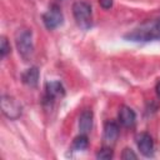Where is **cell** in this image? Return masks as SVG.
Wrapping results in <instances>:
<instances>
[{
    "label": "cell",
    "instance_id": "5bb4252c",
    "mask_svg": "<svg viewBox=\"0 0 160 160\" xmlns=\"http://www.w3.org/2000/svg\"><path fill=\"white\" fill-rule=\"evenodd\" d=\"M10 52V44L5 36L0 38V55L1 58H5Z\"/></svg>",
    "mask_w": 160,
    "mask_h": 160
},
{
    "label": "cell",
    "instance_id": "2e32d148",
    "mask_svg": "<svg viewBox=\"0 0 160 160\" xmlns=\"http://www.w3.org/2000/svg\"><path fill=\"white\" fill-rule=\"evenodd\" d=\"M99 2L104 9H110L112 5V0H99Z\"/></svg>",
    "mask_w": 160,
    "mask_h": 160
},
{
    "label": "cell",
    "instance_id": "7c38bea8",
    "mask_svg": "<svg viewBox=\"0 0 160 160\" xmlns=\"http://www.w3.org/2000/svg\"><path fill=\"white\" fill-rule=\"evenodd\" d=\"M88 145H89V140H88L86 134H81L80 132V135H78L72 140V144H71L70 149L72 151H82V150H85L88 148Z\"/></svg>",
    "mask_w": 160,
    "mask_h": 160
},
{
    "label": "cell",
    "instance_id": "52a82bcc",
    "mask_svg": "<svg viewBox=\"0 0 160 160\" xmlns=\"http://www.w3.org/2000/svg\"><path fill=\"white\" fill-rule=\"evenodd\" d=\"M64 95H65V89L60 81H49L45 84V99L48 101L61 99Z\"/></svg>",
    "mask_w": 160,
    "mask_h": 160
},
{
    "label": "cell",
    "instance_id": "30bf717a",
    "mask_svg": "<svg viewBox=\"0 0 160 160\" xmlns=\"http://www.w3.org/2000/svg\"><path fill=\"white\" fill-rule=\"evenodd\" d=\"M92 128V111L85 109L79 116V130L81 134H88Z\"/></svg>",
    "mask_w": 160,
    "mask_h": 160
},
{
    "label": "cell",
    "instance_id": "3957f363",
    "mask_svg": "<svg viewBox=\"0 0 160 160\" xmlns=\"http://www.w3.org/2000/svg\"><path fill=\"white\" fill-rule=\"evenodd\" d=\"M72 15L76 21V24L84 29L88 30L92 25V11L90 4L85 1H76L72 5Z\"/></svg>",
    "mask_w": 160,
    "mask_h": 160
},
{
    "label": "cell",
    "instance_id": "ba28073f",
    "mask_svg": "<svg viewBox=\"0 0 160 160\" xmlns=\"http://www.w3.org/2000/svg\"><path fill=\"white\" fill-rule=\"evenodd\" d=\"M119 125L115 122V121H106L105 125H104V142L106 146H110V145H114L118 140V136H119Z\"/></svg>",
    "mask_w": 160,
    "mask_h": 160
},
{
    "label": "cell",
    "instance_id": "8fae6325",
    "mask_svg": "<svg viewBox=\"0 0 160 160\" xmlns=\"http://www.w3.org/2000/svg\"><path fill=\"white\" fill-rule=\"evenodd\" d=\"M21 80L26 86L35 88L39 82V69L36 66H31L26 69V71H24L21 75Z\"/></svg>",
    "mask_w": 160,
    "mask_h": 160
},
{
    "label": "cell",
    "instance_id": "8992f818",
    "mask_svg": "<svg viewBox=\"0 0 160 160\" xmlns=\"http://www.w3.org/2000/svg\"><path fill=\"white\" fill-rule=\"evenodd\" d=\"M136 145H138L139 151L144 156H146V158L152 156V154H154V141H152V138L148 132H141V134L138 135Z\"/></svg>",
    "mask_w": 160,
    "mask_h": 160
},
{
    "label": "cell",
    "instance_id": "4fadbf2b",
    "mask_svg": "<svg viewBox=\"0 0 160 160\" xmlns=\"http://www.w3.org/2000/svg\"><path fill=\"white\" fill-rule=\"evenodd\" d=\"M114 155L112 152V149L110 146H105L102 149H100L98 152H96V158L98 159H104V160H108V159H111Z\"/></svg>",
    "mask_w": 160,
    "mask_h": 160
},
{
    "label": "cell",
    "instance_id": "7a4b0ae2",
    "mask_svg": "<svg viewBox=\"0 0 160 160\" xmlns=\"http://www.w3.org/2000/svg\"><path fill=\"white\" fill-rule=\"evenodd\" d=\"M15 45L19 55L25 60H30L34 52V42H32V32L30 29H19L15 34Z\"/></svg>",
    "mask_w": 160,
    "mask_h": 160
},
{
    "label": "cell",
    "instance_id": "277c9868",
    "mask_svg": "<svg viewBox=\"0 0 160 160\" xmlns=\"http://www.w3.org/2000/svg\"><path fill=\"white\" fill-rule=\"evenodd\" d=\"M0 102H1V111L8 119L16 120L21 116L22 108L15 98H12L10 95H2Z\"/></svg>",
    "mask_w": 160,
    "mask_h": 160
},
{
    "label": "cell",
    "instance_id": "e0dca14e",
    "mask_svg": "<svg viewBox=\"0 0 160 160\" xmlns=\"http://www.w3.org/2000/svg\"><path fill=\"white\" fill-rule=\"evenodd\" d=\"M155 91H156V95H158V98H160V81L156 84V86H155Z\"/></svg>",
    "mask_w": 160,
    "mask_h": 160
},
{
    "label": "cell",
    "instance_id": "6da1fadb",
    "mask_svg": "<svg viewBox=\"0 0 160 160\" xmlns=\"http://www.w3.org/2000/svg\"><path fill=\"white\" fill-rule=\"evenodd\" d=\"M128 41L134 42H149L160 40V19L146 20L134 28L131 31L124 35Z\"/></svg>",
    "mask_w": 160,
    "mask_h": 160
},
{
    "label": "cell",
    "instance_id": "9c48e42d",
    "mask_svg": "<svg viewBox=\"0 0 160 160\" xmlns=\"http://www.w3.org/2000/svg\"><path fill=\"white\" fill-rule=\"evenodd\" d=\"M118 119H119V122L122 126L131 128L135 124L136 114H135V111L131 108H129V106H121V109L119 111V115H118Z\"/></svg>",
    "mask_w": 160,
    "mask_h": 160
},
{
    "label": "cell",
    "instance_id": "9a60e30c",
    "mask_svg": "<svg viewBox=\"0 0 160 160\" xmlns=\"http://www.w3.org/2000/svg\"><path fill=\"white\" fill-rule=\"evenodd\" d=\"M121 158L125 159V160H128V159H136L138 155H136L131 149L126 148V149H124V151H122V154H121Z\"/></svg>",
    "mask_w": 160,
    "mask_h": 160
},
{
    "label": "cell",
    "instance_id": "5b68a950",
    "mask_svg": "<svg viewBox=\"0 0 160 160\" xmlns=\"http://www.w3.org/2000/svg\"><path fill=\"white\" fill-rule=\"evenodd\" d=\"M42 21H44V25L46 26V29H49V30H54V29L59 28L64 21L61 9L55 4L51 5L49 8V10L42 15Z\"/></svg>",
    "mask_w": 160,
    "mask_h": 160
}]
</instances>
